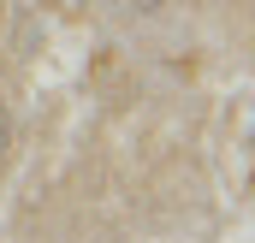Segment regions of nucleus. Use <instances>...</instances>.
Masks as SVG:
<instances>
[{
    "instance_id": "1",
    "label": "nucleus",
    "mask_w": 255,
    "mask_h": 243,
    "mask_svg": "<svg viewBox=\"0 0 255 243\" xmlns=\"http://www.w3.org/2000/svg\"><path fill=\"white\" fill-rule=\"evenodd\" d=\"M142 6H160V0H142Z\"/></svg>"
}]
</instances>
